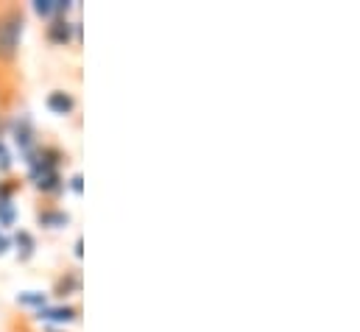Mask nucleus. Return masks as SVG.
Listing matches in <instances>:
<instances>
[{
  "label": "nucleus",
  "mask_w": 360,
  "mask_h": 332,
  "mask_svg": "<svg viewBox=\"0 0 360 332\" xmlns=\"http://www.w3.org/2000/svg\"><path fill=\"white\" fill-rule=\"evenodd\" d=\"M22 14L20 11H6L0 14V59L8 62L17 56V48H20V37H22Z\"/></svg>",
  "instance_id": "obj_1"
},
{
  "label": "nucleus",
  "mask_w": 360,
  "mask_h": 332,
  "mask_svg": "<svg viewBox=\"0 0 360 332\" xmlns=\"http://www.w3.org/2000/svg\"><path fill=\"white\" fill-rule=\"evenodd\" d=\"M14 143L20 146V151L25 154V160L34 154V126H31L28 117H20L14 123Z\"/></svg>",
  "instance_id": "obj_2"
},
{
  "label": "nucleus",
  "mask_w": 360,
  "mask_h": 332,
  "mask_svg": "<svg viewBox=\"0 0 360 332\" xmlns=\"http://www.w3.org/2000/svg\"><path fill=\"white\" fill-rule=\"evenodd\" d=\"M73 23H68V20H53V25L48 28V39L51 42H59V45H68L70 39H73Z\"/></svg>",
  "instance_id": "obj_3"
},
{
  "label": "nucleus",
  "mask_w": 360,
  "mask_h": 332,
  "mask_svg": "<svg viewBox=\"0 0 360 332\" xmlns=\"http://www.w3.org/2000/svg\"><path fill=\"white\" fill-rule=\"evenodd\" d=\"M39 319L56 321V324H70L76 319V310L73 307H39Z\"/></svg>",
  "instance_id": "obj_4"
},
{
  "label": "nucleus",
  "mask_w": 360,
  "mask_h": 332,
  "mask_svg": "<svg viewBox=\"0 0 360 332\" xmlns=\"http://www.w3.org/2000/svg\"><path fill=\"white\" fill-rule=\"evenodd\" d=\"M73 106H76V101H73V95H68V92H51V95H48V109L56 112V115H70Z\"/></svg>",
  "instance_id": "obj_5"
},
{
  "label": "nucleus",
  "mask_w": 360,
  "mask_h": 332,
  "mask_svg": "<svg viewBox=\"0 0 360 332\" xmlns=\"http://www.w3.org/2000/svg\"><path fill=\"white\" fill-rule=\"evenodd\" d=\"M14 243H17V254H20V260H31V254H34V249H37V243H34L31 232L20 229V232H17V238H14Z\"/></svg>",
  "instance_id": "obj_6"
},
{
  "label": "nucleus",
  "mask_w": 360,
  "mask_h": 332,
  "mask_svg": "<svg viewBox=\"0 0 360 332\" xmlns=\"http://www.w3.org/2000/svg\"><path fill=\"white\" fill-rule=\"evenodd\" d=\"M70 218L65 215V212H39V224L42 226H51V229H59V226H65Z\"/></svg>",
  "instance_id": "obj_7"
},
{
  "label": "nucleus",
  "mask_w": 360,
  "mask_h": 332,
  "mask_svg": "<svg viewBox=\"0 0 360 332\" xmlns=\"http://www.w3.org/2000/svg\"><path fill=\"white\" fill-rule=\"evenodd\" d=\"M17 302H20V305H28V307H45V293H39V290H25V293L17 296Z\"/></svg>",
  "instance_id": "obj_8"
},
{
  "label": "nucleus",
  "mask_w": 360,
  "mask_h": 332,
  "mask_svg": "<svg viewBox=\"0 0 360 332\" xmlns=\"http://www.w3.org/2000/svg\"><path fill=\"white\" fill-rule=\"evenodd\" d=\"M14 224V207L11 198H0V226H11Z\"/></svg>",
  "instance_id": "obj_9"
},
{
  "label": "nucleus",
  "mask_w": 360,
  "mask_h": 332,
  "mask_svg": "<svg viewBox=\"0 0 360 332\" xmlns=\"http://www.w3.org/2000/svg\"><path fill=\"white\" fill-rule=\"evenodd\" d=\"M34 11L39 17H51L56 14V0H34Z\"/></svg>",
  "instance_id": "obj_10"
},
{
  "label": "nucleus",
  "mask_w": 360,
  "mask_h": 332,
  "mask_svg": "<svg viewBox=\"0 0 360 332\" xmlns=\"http://www.w3.org/2000/svg\"><path fill=\"white\" fill-rule=\"evenodd\" d=\"M79 285H82L79 276H68V279H62V282H59V296H65L68 290H79Z\"/></svg>",
  "instance_id": "obj_11"
},
{
  "label": "nucleus",
  "mask_w": 360,
  "mask_h": 332,
  "mask_svg": "<svg viewBox=\"0 0 360 332\" xmlns=\"http://www.w3.org/2000/svg\"><path fill=\"white\" fill-rule=\"evenodd\" d=\"M11 167V157H8V151H6V146L0 143V170H8Z\"/></svg>",
  "instance_id": "obj_12"
},
{
  "label": "nucleus",
  "mask_w": 360,
  "mask_h": 332,
  "mask_svg": "<svg viewBox=\"0 0 360 332\" xmlns=\"http://www.w3.org/2000/svg\"><path fill=\"white\" fill-rule=\"evenodd\" d=\"M73 190L82 193V176H73Z\"/></svg>",
  "instance_id": "obj_13"
},
{
  "label": "nucleus",
  "mask_w": 360,
  "mask_h": 332,
  "mask_svg": "<svg viewBox=\"0 0 360 332\" xmlns=\"http://www.w3.org/2000/svg\"><path fill=\"white\" fill-rule=\"evenodd\" d=\"M8 246H11V243H8V238H0V254L8 249Z\"/></svg>",
  "instance_id": "obj_14"
}]
</instances>
